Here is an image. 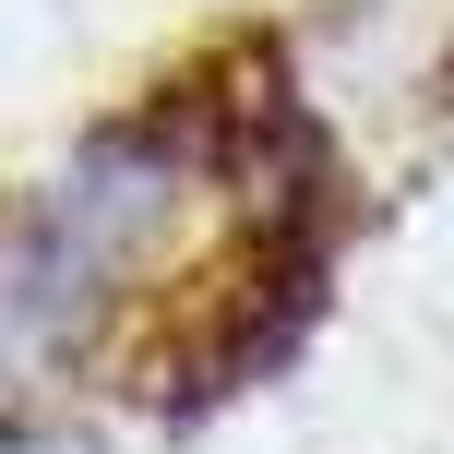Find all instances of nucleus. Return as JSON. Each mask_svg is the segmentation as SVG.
Here are the masks:
<instances>
[{"instance_id": "f257e3e1", "label": "nucleus", "mask_w": 454, "mask_h": 454, "mask_svg": "<svg viewBox=\"0 0 454 454\" xmlns=\"http://www.w3.org/2000/svg\"><path fill=\"white\" fill-rule=\"evenodd\" d=\"M227 156H239V120L168 96L96 132L60 180H36L0 215V407H36L84 371V347L120 323L132 275L180 239V215L227 180Z\"/></svg>"}]
</instances>
